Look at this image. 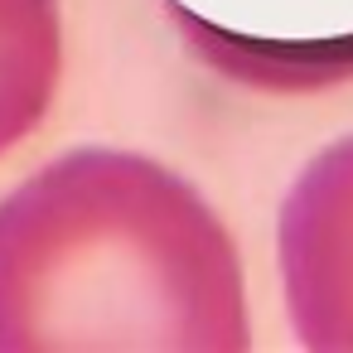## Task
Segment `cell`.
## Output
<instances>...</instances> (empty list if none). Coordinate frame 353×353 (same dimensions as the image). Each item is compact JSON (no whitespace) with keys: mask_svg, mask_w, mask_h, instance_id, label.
<instances>
[{"mask_svg":"<svg viewBox=\"0 0 353 353\" xmlns=\"http://www.w3.org/2000/svg\"><path fill=\"white\" fill-rule=\"evenodd\" d=\"M228 223L170 165L78 145L0 199V353H247Z\"/></svg>","mask_w":353,"mask_h":353,"instance_id":"6da1fadb","label":"cell"},{"mask_svg":"<svg viewBox=\"0 0 353 353\" xmlns=\"http://www.w3.org/2000/svg\"><path fill=\"white\" fill-rule=\"evenodd\" d=\"M276 261L295 339L353 353V136L324 145L285 189Z\"/></svg>","mask_w":353,"mask_h":353,"instance_id":"7a4b0ae2","label":"cell"},{"mask_svg":"<svg viewBox=\"0 0 353 353\" xmlns=\"http://www.w3.org/2000/svg\"><path fill=\"white\" fill-rule=\"evenodd\" d=\"M63 78L59 0H0V160L39 131Z\"/></svg>","mask_w":353,"mask_h":353,"instance_id":"3957f363","label":"cell"}]
</instances>
